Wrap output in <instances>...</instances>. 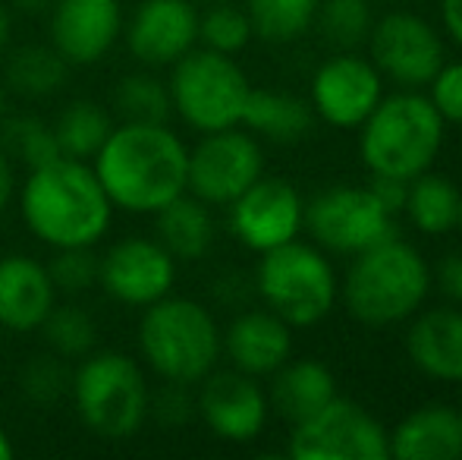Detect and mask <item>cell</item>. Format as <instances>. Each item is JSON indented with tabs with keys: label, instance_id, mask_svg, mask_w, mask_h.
Returning <instances> with one entry per match:
<instances>
[{
	"label": "cell",
	"instance_id": "18",
	"mask_svg": "<svg viewBox=\"0 0 462 460\" xmlns=\"http://www.w3.org/2000/svg\"><path fill=\"white\" fill-rule=\"evenodd\" d=\"M51 44L69 67H95L123 35L120 0H54Z\"/></svg>",
	"mask_w": 462,
	"mask_h": 460
},
{
	"label": "cell",
	"instance_id": "8",
	"mask_svg": "<svg viewBox=\"0 0 462 460\" xmlns=\"http://www.w3.org/2000/svg\"><path fill=\"white\" fill-rule=\"evenodd\" d=\"M171 101L173 114L199 133L243 127V111L249 101L252 82L245 70L230 54L208 48H192L171 67Z\"/></svg>",
	"mask_w": 462,
	"mask_h": 460
},
{
	"label": "cell",
	"instance_id": "20",
	"mask_svg": "<svg viewBox=\"0 0 462 460\" xmlns=\"http://www.w3.org/2000/svg\"><path fill=\"white\" fill-rule=\"evenodd\" d=\"M220 353L245 375H274L292 356V328L268 306L245 309L220 332Z\"/></svg>",
	"mask_w": 462,
	"mask_h": 460
},
{
	"label": "cell",
	"instance_id": "10",
	"mask_svg": "<svg viewBox=\"0 0 462 460\" xmlns=\"http://www.w3.org/2000/svg\"><path fill=\"white\" fill-rule=\"evenodd\" d=\"M286 451L296 460H387L390 432L362 404L337 394L315 417L292 426Z\"/></svg>",
	"mask_w": 462,
	"mask_h": 460
},
{
	"label": "cell",
	"instance_id": "4",
	"mask_svg": "<svg viewBox=\"0 0 462 460\" xmlns=\"http://www.w3.org/2000/svg\"><path fill=\"white\" fill-rule=\"evenodd\" d=\"M359 129V152L371 177H419L431 171L444 146V117L415 89L381 99Z\"/></svg>",
	"mask_w": 462,
	"mask_h": 460
},
{
	"label": "cell",
	"instance_id": "23",
	"mask_svg": "<svg viewBox=\"0 0 462 460\" xmlns=\"http://www.w3.org/2000/svg\"><path fill=\"white\" fill-rule=\"evenodd\" d=\"M271 379L274 381H271L268 404L290 426L305 423L337 398V379L321 360H292L290 356Z\"/></svg>",
	"mask_w": 462,
	"mask_h": 460
},
{
	"label": "cell",
	"instance_id": "32",
	"mask_svg": "<svg viewBox=\"0 0 462 460\" xmlns=\"http://www.w3.org/2000/svg\"><path fill=\"white\" fill-rule=\"evenodd\" d=\"M38 332L51 353H57L60 360H82L97 344L95 319L88 315V309L76 306V303H63V306L57 303Z\"/></svg>",
	"mask_w": 462,
	"mask_h": 460
},
{
	"label": "cell",
	"instance_id": "25",
	"mask_svg": "<svg viewBox=\"0 0 462 460\" xmlns=\"http://www.w3.org/2000/svg\"><path fill=\"white\" fill-rule=\"evenodd\" d=\"M243 127L249 133L264 136L268 142L290 146V142H299L311 133L315 111H311V101L299 99V95L252 86L243 111Z\"/></svg>",
	"mask_w": 462,
	"mask_h": 460
},
{
	"label": "cell",
	"instance_id": "44",
	"mask_svg": "<svg viewBox=\"0 0 462 460\" xmlns=\"http://www.w3.org/2000/svg\"><path fill=\"white\" fill-rule=\"evenodd\" d=\"M51 4H54V0H10V6H16V10H23V13H42V10H48Z\"/></svg>",
	"mask_w": 462,
	"mask_h": 460
},
{
	"label": "cell",
	"instance_id": "48",
	"mask_svg": "<svg viewBox=\"0 0 462 460\" xmlns=\"http://www.w3.org/2000/svg\"><path fill=\"white\" fill-rule=\"evenodd\" d=\"M381 4H406V0H381Z\"/></svg>",
	"mask_w": 462,
	"mask_h": 460
},
{
	"label": "cell",
	"instance_id": "38",
	"mask_svg": "<svg viewBox=\"0 0 462 460\" xmlns=\"http://www.w3.org/2000/svg\"><path fill=\"white\" fill-rule=\"evenodd\" d=\"M152 413L164 426H183L195 413V398L189 394V385L177 381H164L158 394H152Z\"/></svg>",
	"mask_w": 462,
	"mask_h": 460
},
{
	"label": "cell",
	"instance_id": "37",
	"mask_svg": "<svg viewBox=\"0 0 462 460\" xmlns=\"http://www.w3.org/2000/svg\"><path fill=\"white\" fill-rule=\"evenodd\" d=\"M428 101L434 111L444 117V123L462 127V61L444 63L431 82H428Z\"/></svg>",
	"mask_w": 462,
	"mask_h": 460
},
{
	"label": "cell",
	"instance_id": "26",
	"mask_svg": "<svg viewBox=\"0 0 462 460\" xmlns=\"http://www.w3.org/2000/svg\"><path fill=\"white\" fill-rule=\"evenodd\" d=\"M459 196L450 177L444 174H419L409 180L406 202H402V215L409 218L415 230L428 233V237H440L447 230H457L459 218Z\"/></svg>",
	"mask_w": 462,
	"mask_h": 460
},
{
	"label": "cell",
	"instance_id": "21",
	"mask_svg": "<svg viewBox=\"0 0 462 460\" xmlns=\"http://www.w3.org/2000/svg\"><path fill=\"white\" fill-rule=\"evenodd\" d=\"M406 353L419 372L438 381H462V306H438L412 315Z\"/></svg>",
	"mask_w": 462,
	"mask_h": 460
},
{
	"label": "cell",
	"instance_id": "11",
	"mask_svg": "<svg viewBox=\"0 0 462 460\" xmlns=\"http://www.w3.org/2000/svg\"><path fill=\"white\" fill-rule=\"evenodd\" d=\"M264 174L262 146L239 127L201 133L189 148L186 192L208 205H230Z\"/></svg>",
	"mask_w": 462,
	"mask_h": 460
},
{
	"label": "cell",
	"instance_id": "42",
	"mask_svg": "<svg viewBox=\"0 0 462 460\" xmlns=\"http://www.w3.org/2000/svg\"><path fill=\"white\" fill-rule=\"evenodd\" d=\"M13 199V161L6 158L4 146H0V211L10 205Z\"/></svg>",
	"mask_w": 462,
	"mask_h": 460
},
{
	"label": "cell",
	"instance_id": "5",
	"mask_svg": "<svg viewBox=\"0 0 462 460\" xmlns=\"http://www.w3.org/2000/svg\"><path fill=\"white\" fill-rule=\"evenodd\" d=\"M139 353L161 381L199 385L220 360V328L192 296H161L139 319Z\"/></svg>",
	"mask_w": 462,
	"mask_h": 460
},
{
	"label": "cell",
	"instance_id": "40",
	"mask_svg": "<svg viewBox=\"0 0 462 460\" xmlns=\"http://www.w3.org/2000/svg\"><path fill=\"white\" fill-rule=\"evenodd\" d=\"M371 192L381 199V205L393 215L402 211V202H406V190H409V180H393V177H371Z\"/></svg>",
	"mask_w": 462,
	"mask_h": 460
},
{
	"label": "cell",
	"instance_id": "43",
	"mask_svg": "<svg viewBox=\"0 0 462 460\" xmlns=\"http://www.w3.org/2000/svg\"><path fill=\"white\" fill-rule=\"evenodd\" d=\"M10 35H13V16H10V6H4V0H0V54H4V48L10 44Z\"/></svg>",
	"mask_w": 462,
	"mask_h": 460
},
{
	"label": "cell",
	"instance_id": "35",
	"mask_svg": "<svg viewBox=\"0 0 462 460\" xmlns=\"http://www.w3.org/2000/svg\"><path fill=\"white\" fill-rule=\"evenodd\" d=\"M69 369L67 360L57 353H35L19 369V394L35 407H51L69 394Z\"/></svg>",
	"mask_w": 462,
	"mask_h": 460
},
{
	"label": "cell",
	"instance_id": "45",
	"mask_svg": "<svg viewBox=\"0 0 462 460\" xmlns=\"http://www.w3.org/2000/svg\"><path fill=\"white\" fill-rule=\"evenodd\" d=\"M13 455H16V448H13L10 436H6V429L0 426V460H13Z\"/></svg>",
	"mask_w": 462,
	"mask_h": 460
},
{
	"label": "cell",
	"instance_id": "2",
	"mask_svg": "<svg viewBox=\"0 0 462 460\" xmlns=\"http://www.w3.org/2000/svg\"><path fill=\"white\" fill-rule=\"evenodd\" d=\"M19 209L25 228L51 249L97 246L114 221V202L92 171V161L63 155L29 171Z\"/></svg>",
	"mask_w": 462,
	"mask_h": 460
},
{
	"label": "cell",
	"instance_id": "34",
	"mask_svg": "<svg viewBox=\"0 0 462 460\" xmlns=\"http://www.w3.org/2000/svg\"><path fill=\"white\" fill-rule=\"evenodd\" d=\"M255 38L245 6H236L233 0L208 4L205 13H199V42L201 48L217 51V54H239L245 44Z\"/></svg>",
	"mask_w": 462,
	"mask_h": 460
},
{
	"label": "cell",
	"instance_id": "1",
	"mask_svg": "<svg viewBox=\"0 0 462 460\" xmlns=\"http://www.w3.org/2000/svg\"><path fill=\"white\" fill-rule=\"evenodd\" d=\"M104 192L129 215H154L186 192L189 148L171 123H120L92 158Z\"/></svg>",
	"mask_w": 462,
	"mask_h": 460
},
{
	"label": "cell",
	"instance_id": "12",
	"mask_svg": "<svg viewBox=\"0 0 462 460\" xmlns=\"http://www.w3.org/2000/svg\"><path fill=\"white\" fill-rule=\"evenodd\" d=\"M365 44L377 73L402 89L428 86L447 63L438 29L409 10H393L374 19V29Z\"/></svg>",
	"mask_w": 462,
	"mask_h": 460
},
{
	"label": "cell",
	"instance_id": "31",
	"mask_svg": "<svg viewBox=\"0 0 462 460\" xmlns=\"http://www.w3.org/2000/svg\"><path fill=\"white\" fill-rule=\"evenodd\" d=\"M0 123H4V127H0V146H4L10 161H19L23 167L35 171V167L60 158L54 123L42 120V117H32V114L4 117Z\"/></svg>",
	"mask_w": 462,
	"mask_h": 460
},
{
	"label": "cell",
	"instance_id": "7",
	"mask_svg": "<svg viewBox=\"0 0 462 460\" xmlns=\"http://www.w3.org/2000/svg\"><path fill=\"white\" fill-rule=\"evenodd\" d=\"M255 290L271 313L290 328H311L328 319L340 296L337 271L321 249L290 239L262 252L255 271Z\"/></svg>",
	"mask_w": 462,
	"mask_h": 460
},
{
	"label": "cell",
	"instance_id": "49",
	"mask_svg": "<svg viewBox=\"0 0 462 460\" xmlns=\"http://www.w3.org/2000/svg\"><path fill=\"white\" fill-rule=\"evenodd\" d=\"M201 4H220V0H201Z\"/></svg>",
	"mask_w": 462,
	"mask_h": 460
},
{
	"label": "cell",
	"instance_id": "28",
	"mask_svg": "<svg viewBox=\"0 0 462 460\" xmlns=\"http://www.w3.org/2000/svg\"><path fill=\"white\" fill-rule=\"evenodd\" d=\"M110 129H114L110 114L97 101L88 99L69 101L60 111V117L54 120L57 148H60L63 158H76V161H92L97 148L104 146V139L110 136Z\"/></svg>",
	"mask_w": 462,
	"mask_h": 460
},
{
	"label": "cell",
	"instance_id": "24",
	"mask_svg": "<svg viewBox=\"0 0 462 460\" xmlns=\"http://www.w3.org/2000/svg\"><path fill=\"white\" fill-rule=\"evenodd\" d=\"M154 228H158L154 239L177 262H199L211 252L214 239H217L211 205L195 199L192 192H183L161 211H154Z\"/></svg>",
	"mask_w": 462,
	"mask_h": 460
},
{
	"label": "cell",
	"instance_id": "46",
	"mask_svg": "<svg viewBox=\"0 0 462 460\" xmlns=\"http://www.w3.org/2000/svg\"><path fill=\"white\" fill-rule=\"evenodd\" d=\"M4 114H6V82L0 76V120H4Z\"/></svg>",
	"mask_w": 462,
	"mask_h": 460
},
{
	"label": "cell",
	"instance_id": "9",
	"mask_svg": "<svg viewBox=\"0 0 462 460\" xmlns=\"http://www.w3.org/2000/svg\"><path fill=\"white\" fill-rule=\"evenodd\" d=\"M302 228L321 249L356 256L396 237V215L383 209L371 186H328L305 202Z\"/></svg>",
	"mask_w": 462,
	"mask_h": 460
},
{
	"label": "cell",
	"instance_id": "22",
	"mask_svg": "<svg viewBox=\"0 0 462 460\" xmlns=\"http://www.w3.org/2000/svg\"><path fill=\"white\" fill-rule=\"evenodd\" d=\"M396 460H462V410L428 404L412 410L390 436Z\"/></svg>",
	"mask_w": 462,
	"mask_h": 460
},
{
	"label": "cell",
	"instance_id": "39",
	"mask_svg": "<svg viewBox=\"0 0 462 460\" xmlns=\"http://www.w3.org/2000/svg\"><path fill=\"white\" fill-rule=\"evenodd\" d=\"M431 284H438V290L453 306H462V252L440 258V265L431 271Z\"/></svg>",
	"mask_w": 462,
	"mask_h": 460
},
{
	"label": "cell",
	"instance_id": "29",
	"mask_svg": "<svg viewBox=\"0 0 462 460\" xmlns=\"http://www.w3.org/2000/svg\"><path fill=\"white\" fill-rule=\"evenodd\" d=\"M321 0H245V13L255 38L286 44L302 38L315 25Z\"/></svg>",
	"mask_w": 462,
	"mask_h": 460
},
{
	"label": "cell",
	"instance_id": "30",
	"mask_svg": "<svg viewBox=\"0 0 462 460\" xmlns=\"http://www.w3.org/2000/svg\"><path fill=\"white\" fill-rule=\"evenodd\" d=\"M114 111L123 123H171V89L154 73H129L114 89Z\"/></svg>",
	"mask_w": 462,
	"mask_h": 460
},
{
	"label": "cell",
	"instance_id": "27",
	"mask_svg": "<svg viewBox=\"0 0 462 460\" xmlns=\"http://www.w3.org/2000/svg\"><path fill=\"white\" fill-rule=\"evenodd\" d=\"M69 63L57 54L54 44H23L6 57L4 82L6 92L23 99H51L67 86Z\"/></svg>",
	"mask_w": 462,
	"mask_h": 460
},
{
	"label": "cell",
	"instance_id": "15",
	"mask_svg": "<svg viewBox=\"0 0 462 460\" xmlns=\"http://www.w3.org/2000/svg\"><path fill=\"white\" fill-rule=\"evenodd\" d=\"M383 99V76L368 57L340 51L311 80V111L337 129H359Z\"/></svg>",
	"mask_w": 462,
	"mask_h": 460
},
{
	"label": "cell",
	"instance_id": "16",
	"mask_svg": "<svg viewBox=\"0 0 462 460\" xmlns=\"http://www.w3.org/2000/svg\"><path fill=\"white\" fill-rule=\"evenodd\" d=\"M199 385L195 413L205 419L214 436L236 445L262 436L271 404L255 375H245L239 369H224V372L211 369Z\"/></svg>",
	"mask_w": 462,
	"mask_h": 460
},
{
	"label": "cell",
	"instance_id": "6",
	"mask_svg": "<svg viewBox=\"0 0 462 460\" xmlns=\"http://www.w3.org/2000/svg\"><path fill=\"white\" fill-rule=\"evenodd\" d=\"M69 398L86 423L104 442L133 438L152 417V388L133 356L120 350H92L69 379Z\"/></svg>",
	"mask_w": 462,
	"mask_h": 460
},
{
	"label": "cell",
	"instance_id": "13",
	"mask_svg": "<svg viewBox=\"0 0 462 460\" xmlns=\"http://www.w3.org/2000/svg\"><path fill=\"white\" fill-rule=\"evenodd\" d=\"M97 284L123 306L145 309L177 284V258L154 237H123L101 256Z\"/></svg>",
	"mask_w": 462,
	"mask_h": 460
},
{
	"label": "cell",
	"instance_id": "36",
	"mask_svg": "<svg viewBox=\"0 0 462 460\" xmlns=\"http://www.w3.org/2000/svg\"><path fill=\"white\" fill-rule=\"evenodd\" d=\"M48 265V275L54 281L57 294H86L97 284V271H101V256L95 246H67V249H54Z\"/></svg>",
	"mask_w": 462,
	"mask_h": 460
},
{
	"label": "cell",
	"instance_id": "17",
	"mask_svg": "<svg viewBox=\"0 0 462 460\" xmlns=\"http://www.w3.org/2000/svg\"><path fill=\"white\" fill-rule=\"evenodd\" d=\"M123 35L142 67H173L199 44V10L192 0H142Z\"/></svg>",
	"mask_w": 462,
	"mask_h": 460
},
{
	"label": "cell",
	"instance_id": "47",
	"mask_svg": "<svg viewBox=\"0 0 462 460\" xmlns=\"http://www.w3.org/2000/svg\"><path fill=\"white\" fill-rule=\"evenodd\" d=\"M457 230L462 233V196H459V218H457Z\"/></svg>",
	"mask_w": 462,
	"mask_h": 460
},
{
	"label": "cell",
	"instance_id": "3",
	"mask_svg": "<svg viewBox=\"0 0 462 460\" xmlns=\"http://www.w3.org/2000/svg\"><path fill=\"white\" fill-rule=\"evenodd\" d=\"M431 290V268L412 243L381 239L356 252L343 281L349 315L368 328H387L412 319Z\"/></svg>",
	"mask_w": 462,
	"mask_h": 460
},
{
	"label": "cell",
	"instance_id": "41",
	"mask_svg": "<svg viewBox=\"0 0 462 460\" xmlns=\"http://www.w3.org/2000/svg\"><path fill=\"white\" fill-rule=\"evenodd\" d=\"M440 16H444V29L462 51V0H444L440 4Z\"/></svg>",
	"mask_w": 462,
	"mask_h": 460
},
{
	"label": "cell",
	"instance_id": "33",
	"mask_svg": "<svg viewBox=\"0 0 462 460\" xmlns=\"http://www.w3.org/2000/svg\"><path fill=\"white\" fill-rule=\"evenodd\" d=\"M315 23L337 51H356L374 29V10L371 0H321Z\"/></svg>",
	"mask_w": 462,
	"mask_h": 460
},
{
	"label": "cell",
	"instance_id": "14",
	"mask_svg": "<svg viewBox=\"0 0 462 460\" xmlns=\"http://www.w3.org/2000/svg\"><path fill=\"white\" fill-rule=\"evenodd\" d=\"M230 230L245 249L268 252L299 237L305 202L299 190L283 177H258L230 205Z\"/></svg>",
	"mask_w": 462,
	"mask_h": 460
},
{
	"label": "cell",
	"instance_id": "19",
	"mask_svg": "<svg viewBox=\"0 0 462 460\" xmlns=\"http://www.w3.org/2000/svg\"><path fill=\"white\" fill-rule=\"evenodd\" d=\"M57 296L44 262L25 252L0 256V328L13 334L38 332L57 306Z\"/></svg>",
	"mask_w": 462,
	"mask_h": 460
}]
</instances>
